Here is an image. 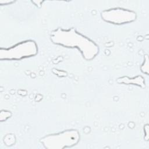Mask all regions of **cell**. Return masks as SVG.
Listing matches in <instances>:
<instances>
[{"instance_id":"6da1fadb","label":"cell","mask_w":149,"mask_h":149,"mask_svg":"<svg viewBox=\"0 0 149 149\" xmlns=\"http://www.w3.org/2000/svg\"><path fill=\"white\" fill-rule=\"evenodd\" d=\"M52 41L58 45L66 47H76L87 60L93 59L98 53V47L88 38L77 32L73 29H58L51 35Z\"/></svg>"},{"instance_id":"7a4b0ae2","label":"cell","mask_w":149,"mask_h":149,"mask_svg":"<svg viewBox=\"0 0 149 149\" xmlns=\"http://www.w3.org/2000/svg\"><path fill=\"white\" fill-rule=\"evenodd\" d=\"M37 52V47L34 41L28 40L21 42L9 48L0 50L1 59L17 60L33 56Z\"/></svg>"},{"instance_id":"3957f363","label":"cell","mask_w":149,"mask_h":149,"mask_svg":"<svg viewBox=\"0 0 149 149\" xmlns=\"http://www.w3.org/2000/svg\"><path fill=\"white\" fill-rule=\"evenodd\" d=\"M79 139V134L76 130H66L43 138L41 142L48 148H63L76 144Z\"/></svg>"},{"instance_id":"277c9868","label":"cell","mask_w":149,"mask_h":149,"mask_svg":"<svg viewBox=\"0 0 149 149\" xmlns=\"http://www.w3.org/2000/svg\"><path fill=\"white\" fill-rule=\"evenodd\" d=\"M102 18L106 22L113 24H124L136 19V13L122 8H113L101 13Z\"/></svg>"},{"instance_id":"5b68a950","label":"cell","mask_w":149,"mask_h":149,"mask_svg":"<svg viewBox=\"0 0 149 149\" xmlns=\"http://www.w3.org/2000/svg\"><path fill=\"white\" fill-rule=\"evenodd\" d=\"M118 82L119 83L133 84L139 86L141 87H145V81L144 79L141 76H138L133 78H129L127 77H123L118 79Z\"/></svg>"},{"instance_id":"8992f818","label":"cell","mask_w":149,"mask_h":149,"mask_svg":"<svg viewBox=\"0 0 149 149\" xmlns=\"http://www.w3.org/2000/svg\"><path fill=\"white\" fill-rule=\"evenodd\" d=\"M141 69L143 73H144L145 74L148 75V56L147 55H145L144 61L141 67Z\"/></svg>"}]
</instances>
